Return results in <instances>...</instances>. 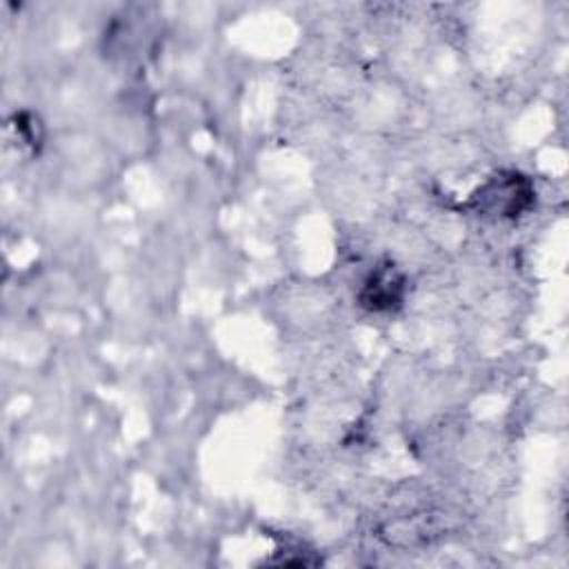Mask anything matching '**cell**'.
I'll return each mask as SVG.
<instances>
[{"instance_id": "7a4b0ae2", "label": "cell", "mask_w": 569, "mask_h": 569, "mask_svg": "<svg viewBox=\"0 0 569 569\" xmlns=\"http://www.w3.org/2000/svg\"><path fill=\"white\" fill-rule=\"evenodd\" d=\"M405 276L391 264H378L358 291V302L369 311H391L402 302Z\"/></svg>"}, {"instance_id": "6da1fadb", "label": "cell", "mask_w": 569, "mask_h": 569, "mask_svg": "<svg viewBox=\"0 0 569 569\" xmlns=\"http://www.w3.org/2000/svg\"><path fill=\"white\" fill-rule=\"evenodd\" d=\"M533 202V187L531 182L516 173V171H502L489 178L473 196L471 207L480 216L491 218H516L520 216L529 204Z\"/></svg>"}]
</instances>
